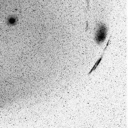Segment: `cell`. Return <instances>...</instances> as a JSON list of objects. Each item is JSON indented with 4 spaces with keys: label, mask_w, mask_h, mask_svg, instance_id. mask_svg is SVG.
Listing matches in <instances>:
<instances>
[{
    "label": "cell",
    "mask_w": 128,
    "mask_h": 128,
    "mask_svg": "<svg viewBox=\"0 0 128 128\" xmlns=\"http://www.w3.org/2000/svg\"><path fill=\"white\" fill-rule=\"evenodd\" d=\"M108 34V28L104 24H98L94 34V40L98 44L102 43Z\"/></svg>",
    "instance_id": "obj_1"
},
{
    "label": "cell",
    "mask_w": 128,
    "mask_h": 128,
    "mask_svg": "<svg viewBox=\"0 0 128 128\" xmlns=\"http://www.w3.org/2000/svg\"><path fill=\"white\" fill-rule=\"evenodd\" d=\"M110 38H109L108 40V42H107V43H106V46H105V48H104V51H103L102 54H101V56H100V57L99 58H98V59L97 60V61L96 62V63H95V64H94V66L91 69V70H90V72L88 73V74H90V73H92V71H94V70H96V68L98 67V64H100V62H101V60H102V58H103V56H104V54L105 50H106V48H107L108 46V44H109V42H110Z\"/></svg>",
    "instance_id": "obj_2"
}]
</instances>
